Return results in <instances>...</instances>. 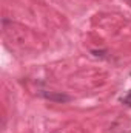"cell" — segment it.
I'll list each match as a JSON object with an SVG mask.
<instances>
[{
	"mask_svg": "<svg viewBox=\"0 0 131 133\" xmlns=\"http://www.w3.org/2000/svg\"><path fill=\"white\" fill-rule=\"evenodd\" d=\"M43 96L45 98H48V99L51 101H69V98L68 96H63V95H53V93H43Z\"/></svg>",
	"mask_w": 131,
	"mask_h": 133,
	"instance_id": "cell-1",
	"label": "cell"
},
{
	"mask_svg": "<svg viewBox=\"0 0 131 133\" xmlns=\"http://www.w3.org/2000/svg\"><path fill=\"white\" fill-rule=\"evenodd\" d=\"M123 102H125V104H128V105H131V95L128 96V98H125V99H123Z\"/></svg>",
	"mask_w": 131,
	"mask_h": 133,
	"instance_id": "cell-2",
	"label": "cell"
}]
</instances>
